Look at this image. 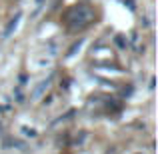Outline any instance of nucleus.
<instances>
[{"label":"nucleus","instance_id":"f257e3e1","mask_svg":"<svg viewBox=\"0 0 158 154\" xmlns=\"http://www.w3.org/2000/svg\"><path fill=\"white\" fill-rule=\"evenodd\" d=\"M22 18V12H16V16L10 20V24H8V28L4 30V38H8V36L12 34V30H16V26H18V20Z\"/></svg>","mask_w":158,"mask_h":154},{"label":"nucleus","instance_id":"f03ea898","mask_svg":"<svg viewBox=\"0 0 158 154\" xmlns=\"http://www.w3.org/2000/svg\"><path fill=\"white\" fill-rule=\"evenodd\" d=\"M40 2H42V0H36V4H40Z\"/></svg>","mask_w":158,"mask_h":154}]
</instances>
